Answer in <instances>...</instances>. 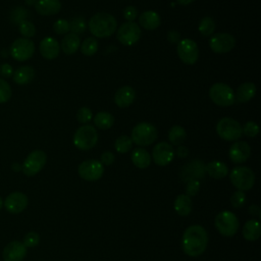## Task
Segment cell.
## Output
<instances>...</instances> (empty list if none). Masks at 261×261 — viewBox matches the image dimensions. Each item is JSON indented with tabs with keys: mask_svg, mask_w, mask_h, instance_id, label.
I'll use <instances>...</instances> for the list:
<instances>
[{
	"mask_svg": "<svg viewBox=\"0 0 261 261\" xmlns=\"http://www.w3.org/2000/svg\"><path fill=\"white\" fill-rule=\"evenodd\" d=\"M208 233L199 224H194L186 228L181 238V247L185 254L191 257L202 255L208 245Z\"/></svg>",
	"mask_w": 261,
	"mask_h": 261,
	"instance_id": "1",
	"label": "cell"
},
{
	"mask_svg": "<svg viewBox=\"0 0 261 261\" xmlns=\"http://www.w3.org/2000/svg\"><path fill=\"white\" fill-rule=\"evenodd\" d=\"M88 28L93 37L104 39L112 36L117 29L115 17L107 12H97L89 20Z\"/></svg>",
	"mask_w": 261,
	"mask_h": 261,
	"instance_id": "2",
	"label": "cell"
},
{
	"mask_svg": "<svg viewBox=\"0 0 261 261\" xmlns=\"http://www.w3.org/2000/svg\"><path fill=\"white\" fill-rule=\"evenodd\" d=\"M73 145L82 151H87L95 147L98 142V133L95 126L84 124L80 126L72 138Z\"/></svg>",
	"mask_w": 261,
	"mask_h": 261,
	"instance_id": "3",
	"label": "cell"
},
{
	"mask_svg": "<svg viewBox=\"0 0 261 261\" xmlns=\"http://www.w3.org/2000/svg\"><path fill=\"white\" fill-rule=\"evenodd\" d=\"M130 139L133 143L140 147L149 146L157 139V129L149 122H140L132 129Z\"/></svg>",
	"mask_w": 261,
	"mask_h": 261,
	"instance_id": "4",
	"label": "cell"
},
{
	"mask_svg": "<svg viewBox=\"0 0 261 261\" xmlns=\"http://www.w3.org/2000/svg\"><path fill=\"white\" fill-rule=\"evenodd\" d=\"M230 182L239 191H249L255 184V174L248 166H237L229 173Z\"/></svg>",
	"mask_w": 261,
	"mask_h": 261,
	"instance_id": "5",
	"label": "cell"
},
{
	"mask_svg": "<svg viewBox=\"0 0 261 261\" xmlns=\"http://www.w3.org/2000/svg\"><path fill=\"white\" fill-rule=\"evenodd\" d=\"M209 97L211 101L221 107L231 106L236 102L233 90L224 83H215L209 89Z\"/></svg>",
	"mask_w": 261,
	"mask_h": 261,
	"instance_id": "6",
	"label": "cell"
},
{
	"mask_svg": "<svg viewBox=\"0 0 261 261\" xmlns=\"http://www.w3.org/2000/svg\"><path fill=\"white\" fill-rule=\"evenodd\" d=\"M217 231L223 237H232L239 229V219L233 212L224 210L219 212L214 220Z\"/></svg>",
	"mask_w": 261,
	"mask_h": 261,
	"instance_id": "7",
	"label": "cell"
},
{
	"mask_svg": "<svg viewBox=\"0 0 261 261\" xmlns=\"http://www.w3.org/2000/svg\"><path fill=\"white\" fill-rule=\"evenodd\" d=\"M217 135L224 141L233 142L238 141L242 135V125L239 121L231 117H222L216 124Z\"/></svg>",
	"mask_w": 261,
	"mask_h": 261,
	"instance_id": "8",
	"label": "cell"
},
{
	"mask_svg": "<svg viewBox=\"0 0 261 261\" xmlns=\"http://www.w3.org/2000/svg\"><path fill=\"white\" fill-rule=\"evenodd\" d=\"M46 161L47 155L44 151L39 149L34 150L24 159L21 170L27 176H34L44 168Z\"/></svg>",
	"mask_w": 261,
	"mask_h": 261,
	"instance_id": "9",
	"label": "cell"
},
{
	"mask_svg": "<svg viewBox=\"0 0 261 261\" xmlns=\"http://www.w3.org/2000/svg\"><path fill=\"white\" fill-rule=\"evenodd\" d=\"M9 53L16 61L29 60L35 53V44L31 39L18 38L10 45Z\"/></svg>",
	"mask_w": 261,
	"mask_h": 261,
	"instance_id": "10",
	"label": "cell"
},
{
	"mask_svg": "<svg viewBox=\"0 0 261 261\" xmlns=\"http://www.w3.org/2000/svg\"><path fill=\"white\" fill-rule=\"evenodd\" d=\"M141 28L134 21H126L122 23L116 32V38L124 46L135 45L141 37Z\"/></svg>",
	"mask_w": 261,
	"mask_h": 261,
	"instance_id": "11",
	"label": "cell"
},
{
	"mask_svg": "<svg viewBox=\"0 0 261 261\" xmlns=\"http://www.w3.org/2000/svg\"><path fill=\"white\" fill-rule=\"evenodd\" d=\"M77 173L87 181H96L102 177L104 173V165L98 160L88 159L79 165Z\"/></svg>",
	"mask_w": 261,
	"mask_h": 261,
	"instance_id": "12",
	"label": "cell"
},
{
	"mask_svg": "<svg viewBox=\"0 0 261 261\" xmlns=\"http://www.w3.org/2000/svg\"><path fill=\"white\" fill-rule=\"evenodd\" d=\"M176 53L179 59L186 64H194L199 58V48L192 39H184L177 43Z\"/></svg>",
	"mask_w": 261,
	"mask_h": 261,
	"instance_id": "13",
	"label": "cell"
},
{
	"mask_svg": "<svg viewBox=\"0 0 261 261\" xmlns=\"http://www.w3.org/2000/svg\"><path fill=\"white\" fill-rule=\"evenodd\" d=\"M205 174L206 165L200 159H194L186 163L179 171V177L184 182H188L194 179L200 180L205 177Z\"/></svg>",
	"mask_w": 261,
	"mask_h": 261,
	"instance_id": "14",
	"label": "cell"
},
{
	"mask_svg": "<svg viewBox=\"0 0 261 261\" xmlns=\"http://www.w3.org/2000/svg\"><path fill=\"white\" fill-rule=\"evenodd\" d=\"M210 49L217 54H224L231 51L236 46V39L228 33L214 34L209 40Z\"/></svg>",
	"mask_w": 261,
	"mask_h": 261,
	"instance_id": "15",
	"label": "cell"
},
{
	"mask_svg": "<svg viewBox=\"0 0 261 261\" xmlns=\"http://www.w3.org/2000/svg\"><path fill=\"white\" fill-rule=\"evenodd\" d=\"M174 155L175 153L172 145L166 142H160L153 148L151 159H153L155 164L159 166H165L173 160Z\"/></svg>",
	"mask_w": 261,
	"mask_h": 261,
	"instance_id": "16",
	"label": "cell"
},
{
	"mask_svg": "<svg viewBox=\"0 0 261 261\" xmlns=\"http://www.w3.org/2000/svg\"><path fill=\"white\" fill-rule=\"evenodd\" d=\"M28 203L29 200L25 194L21 192H13L6 197L5 201L3 202V205L9 213L18 214L27 208Z\"/></svg>",
	"mask_w": 261,
	"mask_h": 261,
	"instance_id": "17",
	"label": "cell"
},
{
	"mask_svg": "<svg viewBox=\"0 0 261 261\" xmlns=\"http://www.w3.org/2000/svg\"><path fill=\"white\" fill-rule=\"evenodd\" d=\"M251 155V147L245 141H234L228 150L229 159L237 164L243 163L249 159Z\"/></svg>",
	"mask_w": 261,
	"mask_h": 261,
	"instance_id": "18",
	"label": "cell"
},
{
	"mask_svg": "<svg viewBox=\"0 0 261 261\" xmlns=\"http://www.w3.org/2000/svg\"><path fill=\"white\" fill-rule=\"evenodd\" d=\"M27 256V247L19 241L8 243L2 253L4 261H22Z\"/></svg>",
	"mask_w": 261,
	"mask_h": 261,
	"instance_id": "19",
	"label": "cell"
},
{
	"mask_svg": "<svg viewBox=\"0 0 261 261\" xmlns=\"http://www.w3.org/2000/svg\"><path fill=\"white\" fill-rule=\"evenodd\" d=\"M41 55L48 60L55 59L60 52V45L58 41L52 37H45L39 45Z\"/></svg>",
	"mask_w": 261,
	"mask_h": 261,
	"instance_id": "20",
	"label": "cell"
},
{
	"mask_svg": "<svg viewBox=\"0 0 261 261\" xmlns=\"http://www.w3.org/2000/svg\"><path fill=\"white\" fill-rule=\"evenodd\" d=\"M135 98L136 91L130 86H123L116 91L114 95V103L120 108H125L133 104Z\"/></svg>",
	"mask_w": 261,
	"mask_h": 261,
	"instance_id": "21",
	"label": "cell"
},
{
	"mask_svg": "<svg viewBox=\"0 0 261 261\" xmlns=\"http://www.w3.org/2000/svg\"><path fill=\"white\" fill-rule=\"evenodd\" d=\"M35 9L41 15H54L60 11L61 2L60 0H37Z\"/></svg>",
	"mask_w": 261,
	"mask_h": 261,
	"instance_id": "22",
	"label": "cell"
},
{
	"mask_svg": "<svg viewBox=\"0 0 261 261\" xmlns=\"http://www.w3.org/2000/svg\"><path fill=\"white\" fill-rule=\"evenodd\" d=\"M139 24L148 31L156 30L161 24L160 15L154 10H146L140 14Z\"/></svg>",
	"mask_w": 261,
	"mask_h": 261,
	"instance_id": "23",
	"label": "cell"
},
{
	"mask_svg": "<svg viewBox=\"0 0 261 261\" xmlns=\"http://www.w3.org/2000/svg\"><path fill=\"white\" fill-rule=\"evenodd\" d=\"M81 46V39L73 33L66 34L60 43V49L67 55L74 54Z\"/></svg>",
	"mask_w": 261,
	"mask_h": 261,
	"instance_id": "24",
	"label": "cell"
},
{
	"mask_svg": "<svg viewBox=\"0 0 261 261\" xmlns=\"http://www.w3.org/2000/svg\"><path fill=\"white\" fill-rule=\"evenodd\" d=\"M256 91L257 90L254 83L245 82L238 87L237 92L234 93L236 100L239 101L240 103H246L255 96Z\"/></svg>",
	"mask_w": 261,
	"mask_h": 261,
	"instance_id": "25",
	"label": "cell"
},
{
	"mask_svg": "<svg viewBox=\"0 0 261 261\" xmlns=\"http://www.w3.org/2000/svg\"><path fill=\"white\" fill-rule=\"evenodd\" d=\"M242 233L244 239L249 242L257 241L261 234V226H260L259 220L257 219L248 220L243 226Z\"/></svg>",
	"mask_w": 261,
	"mask_h": 261,
	"instance_id": "26",
	"label": "cell"
},
{
	"mask_svg": "<svg viewBox=\"0 0 261 261\" xmlns=\"http://www.w3.org/2000/svg\"><path fill=\"white\" fill-rule=\"evenodd\" d=\"M35 77V70L30 65H22L13 71L12 79L13 82L17 85H27L31 83Z\"/></svg>",
	"mask_w": 261,
	"mask_h": 261,
	"instance_id": "27",
	"label": "cell"
},
{
	"mask_svg": "<svg viewBox=\"0 0 261 261\" xmlns=\"http://www.w3.org/2000/svg\"><path fill=\"white\" fill-rule=\"evenodd\" d=\"M206 173L214 179H221L228 174V168L224 162L214 160L206 164Z\"/></svg>",
	"mask_w": 261,
	"mask_h": 261,
	"instance_id": "28",
	"label": "cell"
},
{
	"mask_svg": "<svg viewBox=\"0 0 261 261\" xmlns=\"http://www.w3.org/2000/svg\"><path fill=\"white\" fill-rule=\"evenodd\" d=\"M130 159L133 164L141 169L147 168L151 163V155L144 148H136L130 155Z\"/></svg>",
	"mask_w": 261,
	"mask_h": 261,
	"instance_id": "29",
	"label": "cell"
},
{
	"mask_svg": "<svg viewBox=\"0 0 261 261\" xmlns=\"http://www.w3.org/2000/svg\"><path fill=\"white\" fill-rule=\"evenodd\" d=\"M173 208L175 212L180 216H188L193 209L192 198L186 194L178 195L173 203Z\"/></svg>",
	"mask_w": 261,
	"mask_h": 261,
	"instance_id": "30",
	"label": "cell"
},
{
	"mask_svg": "<svg viewBox=\"0 0 261 261\" xmlns=\"http://www.w3.org/2000/svg\"><path fill=\"white\" fill-rule=\"evenodd\" d=\"M94 124L99 129H109L114 123V117L109 112L101 111L94 116Z\"/></svg>",
	"mask_w": 261,
	"mask_h": 261,
	"instance_id": "31",
	"label": "cell"
},
{
	"mask_svg": "<svg viewBox=\"0 0 261 261\" xmlns=\"http://www.w3.org/2000/svg\"><path fill=\"white\" fill-rule=\"evenodd\" d=\"M187 138L186 129L180 125H173L168 132V140L171 143L170 145L179 146L181 145Z\"/></svg>",
	"mask_w": 261,
	"mask_h": 261,
	"instance_id": "32",
	"label": "cell"
},
{
	"mask_svg": "<svg viewBox=\"0 0 261 261\" xmlns=\"http://www.w3.org/2000/svg\"><path fill=\"white\" fill-rule=\"evenodd\" d=\"M81 52L85 56H93L98 50V41L95 37L86 38L80 46Z\"/></svg>",
	"mask_w": 261,
	"mask_h": 261,
	"instance_id": "33",
	"label": "cell"
},
{
	"mask_svg": "<svg viewBox=\"0 0 261 261\" xmlns=\"http://www.w3.org/2000/svg\"><path fill=\"white\" fill-rule=\"evenodd\" d=\"M216 28V24H215V21L212 17L210 16H205L203 17L200 22H199V25H198V30H199V33L204 36V37H209L212 35V33L214 32Z\"/></svg>",
	"mask_w": 261,
	"mask_h": 261,
	"instance_id": "34",
	"label": "cell"
},
{
	"mask_svg": "<svg viewBox=\"0 0 261 261\" xmlns=\"http://www.w3.org/2000/svg\"><path fill=\"white\" fill-rule=\"evenodd\" d=\"M133 147V141L130 137L126 135L119 136L114 142V148L118 153H127Z\"/></svg>",
	"mask_w": 261,
	"mask_h": 261,
	"instance_id": "35",
	"label": "cell"
},
{
	"mask_svg": "<svg viewBox=\"0 0 261 261\" xmlns=\"http://www.w3.org/2000/svg\"><path fill=\"white\" fill-rule=\"evenodd\" d=\"M87 30V23L84 17L82 16H75L69 21V31L75 35L84 34Z\"/></svg>",
	"mask_w": 261,
	"mask_h": 261,
	"instance_id": "36",
	"label": "cell"
},
{
	"mask_svg": "<svg viewBox=\"0 0 261 261\" xmlns=\"http://www.w3.org/2000/svg\"><path fill=\"white\" fill-rule=\"evenodd\" d=\"M18 30H19L20 35L23 38H27V39H30V38L34 37L35 34H36V27H35V24L33 22L29 21V20L21 21L19 23Z\"/></svg>",
	"mask_w": 261,
	"mask_h": 261,
	"instance_id": "37",
	"label": "cell"
},
{
	"mask_svg": "<svg viewBox=\"0 0 261 261\" xmlns=\"http://www.w3.org/2000/svg\"><path fill=\"white\" fill-rule=\"evenodd\" d=\"M12 95L10 85L2 77H0V104L7 102Z\"/></svg>",
	"mask_w": 261,
	"mask_h": 261,
	"instance_id": "38",
	"label": "cell"
},
{
	"mask_svg": "<svg viewBox=\"0 0 261 261\" xmlns=\"http://www.w3.org/2000/svg\"><path fill=\"white\" fill-rule=\"evenodd\" d=\"M53 31L58 35H66L69 32V21L59 18L53 23Z\"/></svg>",
	"mask_w": 261,
	"mask_h": 261,
	"instance_id": "39",
	"label": "cell"
},
{
	"mask_svg": "<svg viewBox=\"0 0 261 261\" xmlns=\"http://www.w3.org/2000/svg\"><path fill=\"white\" fill-rule=\"evenodd\" d=\"M76 118H77V121L80 123L88 124V122H90L92 120V118H93V114H92L91 109L88 108V107H81L77 110Z\"/></svg>",
	"mask_w": 261,
	"mask_h": 261,
	"instance_id": "40",
	"label": "cell"
},
{
	"mask_svg": "<svg viewBox=\"0 0 261 261\" xmlns=\"http://www.w3.org/2000/svg\"><path fill=\"white\" fill-rule=\"evenodd\" d=\"M246 195L243 191H236L230 197V203L233 208H241L246 203Z\"/></svg>",
	"mask_w": 261,
	"mask_h": 261,
	"instance_id": "41",
	"label": "cell"
},
{
	"mask_svg": "<svg viewBox=\"0 0 261 261\" xmlns=\"http://www.w3.org/2000/svg\"><path fill=\"white\" fill-rule=\"evenodd\" d=\"M242 130H243V134H245L247 137L254 138L259 134V126L254 121H247L242 126Z\"/></svg>",
	"mask_w": 261,
	"mask_h": 261,
	"instance_id": "42",
	"label": "cell"
},
{
	"mask_svg": "<svg viewBox=\"0 0 261 261\" xmlns=\"http://www.w3.org/2000/svg\"><path fill=\"white\" fill-rule=\"evenodd\" d=\"M40 242V236L36 231H30L23 237V242L22 244L27 248H33L36 247Z\"/></svg>",
	"mask_w": 261,
	"mask_h": 261,
	"instance_id": "43",
	"label": "cell"
},
{
	"mask_svg": "<svg viewBox=\"0 0 261 261\" xmlns=\"http://www.w3.org/2000/svg\"><path fill=\"white\" fill-rule=\"evenodd\" d=\"M187 186H186V195L189 196V197H194L198 194V192L200 191V188H201V184H200V180H190L188 182H186Z\"/></svg>",
	"mask_w": 261,
	"mask_h": 261,
	"instance_id": "44",
	"label": "cell"
},
{
	"mask_svg": "<svg viewBox=\"0 0 261 261\" xmlns=\"http://www.w3.org/2000/svg\"><path fill=\"white\" fill-rule=\"evenodd\" d=\"M123 17L127 21H134L138 17V9L134 6H127L123 10Z\"/></svg>",
	"mask_w": 261,
	"mask_h": 261,
	"instance_id": "45",
	"label": "cell"
},
{
	"mask_svg": "<svg viewBox=\"0 0 261 261\" xmlns=\"http://www.w3.org/2000/svg\"><path fill=\"white\" fill-rule=\"evenodd\" d=\"M115 160V156L112 152L110 151H105L102 153L101 155V158H100V162L102 163V165H111Z\"/></svg>",
	"mask_w": 261,
	"mask_h": 261,
	"instance_id": "46",
	"label": "cell"
},
{
	"mask_svg": "<svg viewBox=\"0 0 261 261\" xmlns=\"http://www.w3.org/2000/svg\"><path fill=\"white\" fill-rule=\"evenodd\" d=\"M13 74V68L8 63L0 64V75L2 77H10Z\"/></svg>",
	"mask_w": 261,
	"mask_h": 261,
	"instance_id": "47",
	"label": "cell"
},
{
	"mask_svg": "<svg viewBox=\"0 0 261 261\" xmlns=\"http://www.w3.org/2000/svg\"><path fill=\"white\" fill-rule=\"evenodd\" d=\"M167 39L171 43H178L179 39H180V34L177 31L171 30L167 33Z\"/></svg>",
	"mask_w": 261,
	"mask_h": 261,
	"instance_id": "48",
	"label": "cell"
},
{
	"mask_svg": "<svg viewBox=\"0 0 261 261\" xmlns=\"http://www.w3.org/2000/svg\"><path fill=\"white\" fill-rule=\"evenodd\" d=\"M174 153L179 157V158H186L189 155V149L186 146L179 145L176 150H174Z\"/></svg>",
	"mask_w": 261,
	"mask_h": 261,
	"instance_id": "49",
	"label": "cell"
},
{
	"mask_svg": "<svg viewBox=\"0 0 261 261\" xmlns=\"http://www.w3.org/2000/svg\"><path fill=\"white\" fill-rule=\"evenodd\" d=\"M248 211H249V214L250 215H252V216H254V217H260V215H261V209H260V207L258 206V205H256V204H252V205H250L249 206V208H248Z\"/></svg>",
	"mask_w": 261,
	"mask_h": 261,
	"instance_id": "50",
	"label": "cell"
},
{
	"mask_svg": "<svg viewBox=\"0 0 261 261\" xmlns=\"http://www.w3.org/2000/svg\"><path fill=\"white\" fill-rule=\"evenodd\" d=\"M193 1H195V0H176V2H177L178 4H180V5H184V6L191 4Z\"/></svg>",
	"mask_w": 261,
	"mask_h": 261,
	"instance_id": "51",
	"label": "cell"
},
{
	"mask_svg": "<svg viewBox=\"0 0 261 261\" xmlns=\"http://www.w3.org/2000/svg\"><path fill=\"white\" fill-rule=\"evenodd\" d=\"M12 169L15 170V171H18V170L21 169V166H20L19 164H17V163H14V164L12 165Z\"/></svg>",
	"mask_w": 261,
	"mask_h": 261,
	"instance_id": "52",
	"label": "cell"
},
{
	"mask_svg": "<svg viewBox=\"0 0 261 261\" xmlns=\"http://www.w3.org/2000/svg\"><path fill=\"white\" fill-rule=\"evenodd\" d=\"M25 2L28 3V5H35L37 0H25Z\"/></svg>",
	"mask_w": 261,
	"mask_h": 261,
	"instance_id": "53",
	"label": "cell"
},
{
	"mask_svg": "<svg viewBox=\"0 0 261 261\" xmlns=\"http://www.w3.org/2000/svg\"><path fill=\"white\" fill-rule=\"evenodd\" d=\"M3 207V199L0 197V209Z\"/></svg>",
	"mask_w": 261,
	"mask_h": 261,
	"instance_id": "54",
	"label": "cell"
}]
</instances>
